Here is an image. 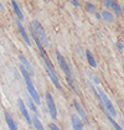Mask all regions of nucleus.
Here are the masks:
<instances>
[{"instance_id":"f257e3e1","label":"nucleus","mask_w":124,"mask_h":130,"mask_svg":"<svg viewBox=\"0 0 124 130\" xmlns=\"http://www.w3.org/2000/svg\"><path fill=\"white\" fill-rule=\"evenodd\" d=\"M39 52H40L41 58H42V61H43V63H45V68H46V72H47L49 78L51 79V82L53 83V86L60 90V92H62V86H61V83H60V79H58L57 72H56V70H55V67H53L52 62L50 61V58L47 57V53H46L45 48H43V47L39 48Z\"/></svg>"},{"instance_id":"f03ea898","label":"nucleus","mask_w":124,"mask_h":130,"mask_svg":"<svg viewBox=\"0 0 124 130\" xmlns=\"http://www.w3.org/2000/svg\"><path fill=\"white\" fill-rule=\"evenodd\" d=\"M20 72H21V76H22L24 80H25L26 88H27V92H29V95L32 98V100L35 102L36 105H40V104H41V99H40V95H39L37 90H36L35 86H34V82H32V78H31V74L26 71V68H25L22 64L20 66Z\"/></svg>"},{"instance_id":"7ed1b4c3","label":"nucleus","mask_w":124,"mask_h":130,"mask_svg":"<svg viewBox=\"0 0 124 130\" xmlns=\"http://www.w3.org/2000/svg\"><path fill=\"white\" fill-rule=\"evenodd\" d=\"M96 89H97V93H98V95H99V98H101L99 104H102L104 108L107 109V111H108L113 118H115V117H117V110H115V108H114V105L112 104V102L109 100L108 95L104 93V90L102 89L101 87H97Z\"/></svg>"},{"instance_id":"20e7f679","label":"nucleus","mask_w":124,"mask_h":130,"mask_svg":"<svg viewBox=\"0 0 124 130\" xmlns=\"http://www.w3.org/2000/svg\"><path fill=\"white\" fill-rule=\"evenodd\" d=\"M31 26H32V29L35 31L37 39H39L40 42L42 43V46H43V47H49V39H47V35H46V32H45L43 27H42L41 22L39 20H32Z\"/></svg>"},{"instance_id":"39448f33","label":"nucleus","mask_w":124,"mask_h":130,"mask_svg":"<svg viewBox=\"0 0 124 130\" xmlns=\"http://www.w3.org/2000/svg\"><path fill=\"white\" fill-rule=\"evenodd\" d=\"M55 53H56V58H57V62H58V66H60V68L63 71L65 76H66V77H72V76H73V74H72V70H71L70 64L67 63V61L65 60V57L62 56V53L58 50L55 51Z\"/></svg>"},{"instance_id":"423d86ee","label":"nucleus","mask_w":124,"mask_h":130,"mask_svg":"<svg viewBox=\"0 0 124 130\" xmlns=\"http://www.w3.org/2000/svg\"><path fill=\"white\" fill-rule=\"evenodd\" d=\"M46 105H47V109H49V113L51 115V118L53 120L57 119V108H56V104H55V100H53V97L50 92H46Z\"/></svg>"},{"instance_id":"0eeeda50","label":"nucleus","mask_w":124,"mask_h":130,"mask_svg":"<svg viewBox=\"0 0 124 130\" xmlns=\"http://www.w3.org/2000/svg\"><path fill=\"white\" fill-rule=\"evenodd\" d=\"M15 24H16V26H18V30H19V32H20L21 37H22V40L26 42V45L27 46H31V40H30V36L27 35V32H26V30H25V27H24V25L21 24V21L16 18L15 19Z\"/></svg>"},{"instance_id":"6e6552de","label":"nucleus","mask_w":124,"mask_h":130,"mask_svg":"<svg viewBox=\"0 0 124 130\" xmlns=\"http://www.w3.org/2000/svg\"><path fill=\"white\" fill-rule=\"evenodd\" d=\"M18 105H19V109H20L22 117L26 120V123H27L29 125H31V124H32V120H31V115L29 114V110H27L26 105H25V102L22 99H18Z\"/></svg>"},{"instance_id":"1a4fd4ad","label":"nucleus","mask_w":124,"mask_h":130,"mask_svg":"<svg viewBox=\"0 0 124 130\" xmlns=\"http://www.w3.org/2000/svg\"><path fill=\"white\" fill-rule=\"evenodd\" d=\"M73 105H74V108H76V110H77V114L80 115V118L82 119V121H84V124H89V120H88V118H87V114H86V111H84V109L82 108V105L78 103V100L77 99H73Z\"/></svg>"},{"instance_id":"9d476101","label":"nucleus","mask_w":124,"mask_h":130,"mask_svg":"<svg viewBox=\"0 0 124 130\" xmlns=\"http://www.w3.org/2000/svg\"><path fill=\"white\" fill-rule=\"evenodd\" d=\"M71 123H72L73 130H83V121L80 118L78 114H72L71 115Z\"/></svg>"},{"instance_id":"9b49d317","label":"nucleus","mask_w":124,"mask_h":130,"mask_svg":"<svg viewBox=\"0 0 124 130\" xmlns=\"http://www.w3.org/2000/svg\"><path fill=\"white\" fill-rule=\"evenodd\" d=\"M19 57V61H20V63L26 68V71L30 73V74H34V70H32V66H31V63L29 62V60L24 56V55H19L18 56Z\"/></svg>"},{"instance_id":"f8f14e48","label":"nucleus","mask_w":124,"mask_h":130,"mask_svg":"<svg viewBox=\"0 0 124 130\" xmlns=\"http://www.w3.org/2000/svg\"><path fill=\"white\" fill-rule=\"evenodd\" d=\"M11 6H12V10L15 12V15H16V18L19 19L20 21L24 20V15H22V10H21V8L19 6V4L15 1V0H11Z\"/></svg>"},{"instance_id":"ddd939ff","label":"nucleus","mask_w":124,"mask_h":130,"mask_svg":"<svg viewBox=\"0 0 124 130\" xmlns=\"http://www.w3.org/2000/svg\"><path fill=\"white\" fill-rule=\"evenodd\" d=\"M101 16H102V19H103L105 22H108V24H112L114 21V14L112 11H109L108 9H104V10L101 12Z\"/></svg>"},{"instance_id":"4468645a","label":"nucleus","mask_w":124,"mask_h":130,"mask_svg":"<svg viewBox=\"0 0 124 130\" xmlns=\"http://www.w3.org/2000/svg\"><path fill=\"white\" fill-rule=\"evenodd\" d=\"M4 115H5V121H6V125L9 126V130H18L16 123H15V120L12 119V117H11L10 114L8 111H5Z\"/></svg>"},{"instance_id":"2eb2a0df","label":"nucleus","mask_w":124,"mask_h":130,"mask_svg":"<svg viewBox=\"0 0 124 130\" xmlns=\"http://www.w3.org/2000/svg\"><path fill=\"white\" fill-rule=\"evenodd\" d=\"M86 58H87L88 64H89L92 68H96V67H97V62L94 60V56L92 55V52L89 50H86Z\"/></svg>"},{"instance_id":"dca6fc26","label":"nucleus","mask_w":124,"mask_h":130,"mask_svg":"<svg viewBox=\"0 0 124 130\" xmlns=\"http://www.w3.org/2000/svg\"><path fill=\"white\" fill-rule=\"evenodd\" d=\"M31 120H32V125L35 126V129L36 130H45V126L42 125V123L40 121V119H39V117L37 115H32L31 117Z\"/></svg>"},{"instance_id":"f3484780","label":"nucleus","mask_w":124,"mask_h":130,"mask_svg":"<svg viewBox=\"0 0 124 130\" xmlns=\"http://www.w3.org/2000/svg\"><path fill=\"white\" fill-rule=\"evenodd\" d=\"M26 102H27V105H29V108L32 110V113L35 114V115H39V111H37V108H36V105H35V102L32 100L30 95H27L26 97Z\"/></svg>"},{"instance_id":"a211bd4d","label":"nucleus","mask_w":124,"mask_h":130,"mask_svg":"<svg viewBox=\"0 0 124 130\" xmlns=\"http://www.w3.org/2000/svg\"><path fill=\"white\" fill-rule=\"evenodd\" d=\"M112 9H113V14L114 15H117V16H122L123 15V11H122V6L117 3V1H114L113 6H112Z\"/></svg>"},{"instance_id":"6ab92c4d","label":"nucleus","mask_w":124,"mask_h":130,"mask_svg":"<svg viewBox=\"0 0 124 130\" xmlns=\"http://www.w3.org/2000/svg\"><path fill=\"white\" fill-rule=\"evenodd\" d=\"M66 80H67L68 86H70L76 93H78V88H77V86H76V83H74V80H73L72 77H66Z\"/></svg>"},{"instance_id":"aec40b11","label":"nucleus","mask_w":124,"mask_h":130,"mask_svg":"<svg viewBox=\"0 0 124 130\" xmlns=\"http://www.w3.org/2000/svg\"><path fill=\"white\" fill-rule=\"evenodd\" d=\"M86 10L88 11V12H91V14H94V12H96V6H94V4L87 1V3H86Z\"/></svg>"},{"instance_id":"412c9836","label":"nucleus","mask_w":124,"mask_h":130,"mask_svg":"<svg viewBox=\"0 0 124 130\" xmlns=\"http://www.w3.org/2000/svg\"><path fill=\"white\" fill-rule=\"evenodd\" d=\"M114 1L115 0H103V5L105 6V8H112L113 6V4H114Z\"/></svg>"},{"instance_id":"4be33fe9","label":"nucleus","mask_w":124,"mask_h":130,"mask_svg":"<svg viewBox=\"0 0 124 130\" xmlns=\"http://www.w3.org/2000/svg\"><path fill=\"white\" fill-rule=\"evenodd\" d=\"M115 46H117V48H118L119 51H123V50H124V43H123V42H122L120 40H118V41H117Z\"/></svg>"},{"instance_id":"5701e85b","label":"nucleus","mask_w":124,"mask_h":130,"mask_svg":"<svg viewBox=\"0 0 124 130\" xmlns=\"http://www.w3.org/2000/svg\"><path fill=\"white\" fill-rule=\"evenodd\" d=\"M49 126H50V130H60V128L55 124V123H51V124H49Z\"/></svg>"},{"instance_id":"b1692460","label":"nucleus","mask_w":124,"mask_h":130,"mask_svg":"<svg viewBox=\"0 0 124 130\" xmlns=\"http://www.w3.org/2000/svg\"><path fill=\"white\" fill-rule=\"evenodd\" d=\"M71 4L73 6H80V1L78 0H71Z\"/></svg>"},{"instance_id":"393cba45","label":"nucleus","mask_w":124,"mask_h":130,"mask_svg":"<svg viewBox=\"0 0 124 130\" xmlns=\"http://www.w3.org/2000/svg\"><path fill=\"white\" fill-rule=\"evenodd\" d=\"M94 16H96V19H98V20H101V19H102V16H101V14H99V12H97V11L94 12Z\"/></svg>"},{"instance_id":"a878e982","label":"nucleus","mask_w":124,"mask_h":130,"mask_svg":"<svg viewBox=\"0 0 124 130\" xmlns=\"http://www.w3.org/2000/svg\"><path fill=\"white\" fill-rule=\"evenodd\" d=\"M92 78H93V80H94V83H96V84H99V79H98L96 76H92Z\"/></svg>"},{"instance_id":"bb28decb","label":"nucleus","mask_w":124,"mask_h":130,"mask_svg":"<svg viewBox=\"0 0 124 130\" xmlns=\"http://www.w3.org/2000/svg\"><path fill=\"white\" fill-rule=\"evenodd\" d=\"M4 8H3V5H1V3H0V10H3Z\"/></svg>"},{"instance_id":"cd10ccee","label":"nucleus","mask_w":124,"mask_h":130,"mask_svg":"<svg viewBox=\"0 0 124 130\" xmlns=\"http://www.w3.org/2000/svg\"><path fill=\"white\" fill-rule=\"evenodd\" d=\"M122 11H123V14H124V5L122 6Z\"/></svg>"}]
</instances>
